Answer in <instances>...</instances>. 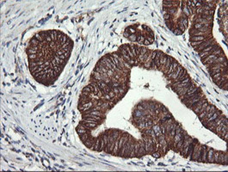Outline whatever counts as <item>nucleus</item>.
<instances>
[{
    "instance_id": "nucleus-1",
    "label": "nucleus",
    "mask_w": 228,
    "mask_h": 172,
    "mask_svg": "<svg viewBox=\"0 0 228 172\" xmlns=\"http://www.w3.org/2000/svg\"><path fill=\"white\" fill-rule=\"evenodd\" d=\"M183 136H184V141H183V144H182V149H181V151H180L179 153H180L182 156H183V157H185L186 155H187L188 150H189V144L192 142L193 138L190 137V136H189L186 132H184Z\"/></svg>"
},
{
    "instance_id": "nucleus-2",
    "label": "nucleus",
    "mask_w": 228,
    "mask_h": 172,
    "mask_svg": "<svg viewBox=\"0 0 228 172\" xmlns=\"http://www.w3.org/2000/svg\"><path fill=\"white\" fill-rule=\"evenodd\" d=\"M194 82H192V80L190 79V77H188L186 79H184L182 82L179 83V84H171V89L173 90H176L178 89H180V88H184V87H187L189 85H191Z\"/></svg>"
},
{
    "instance_id": "nucleus-3",
    "label": "nucleus",
    "mask_w": 228,
    "mask_h": 172,
    "mask_svg": "<svg viewBox=\"0 0 228 172\" xmlns=\"http://www.w3.org/2000/svg\"><path fill=\"white\" fill-rule=\"evenodd\" d=\"M214 44H217V41H216V40H215L214 38H212V39H210V40H207V41H203L201 45H199L198 47L195 48L194 49L199 52L202 51L204 48H207V47H209V46L214 45Z\"/></svg>"
},
{
    "instance_id": "nucleus-4",
    "label": "nucleus",
    "mask_w": 228,
    "mask_h": 172,
    "mask_svg": "<svg viewBox=\"0 0 228 172\" xmlns=\"http://www.w3.org/2000/svg\"><path fill=\"white\" fill-rule=\"evenodd\" d=\"M176 61V59H173L172 57H171V56H169L168 55V58H167V60H166V62L164 63V65L161 67V69L159 70L160 72H162L163 73V74H164L166 72H167V70L169 69V67L171 66V65L172 64V63H174Z\"/></svg>"
},
{
    "instance_id": "nucleus-5",
    "label": "nucleus",
    "mask_w": 228,
    "mask_h": 172,
    "mask_svg": "<svg viewBox=\"0 0 228 172\" xmlns=\"http://www.w3.org/2000/svg\"><path fill=\"white\" fill-rule=\"evenodd\" d=\"M206 101H207V99H206V97H203V98H202L199 102H196V103H194V104H192L190 107H189V108L190 109H192L196 115L198 114V112H199V110H200V108H201V107H202V105L203 103L206 102Z\"/></svg>"
},
{
    "instance_id": "nucleus-6",
    "label": "nucleus",
    "mask_w": 228,
    "mask_h": 172,
    "mask_svg": "<svg viewBox=\"0 0 228 172\" xmlns=\"http://www.w3.org/2000/svg\"><path fill=\"white\" fill-rule=\"evenodd\" d=\"M183 69V67L181 66V65H178V66L177 67V69L172 73H171L170 75H168L167 77H166V78L168 79V80H170V81H172V80H174V79H176L177 77H178V75H179V73L182 71Z\"/></svg>"
},
{
    "instance_id": "nucleus-7",
    "label": "nucleus",
    "mask_w": 228,
    "mask_h": 172,
    "mask_svg": "<svg viewBox=\"0 0 228 172\" xmlns=\"http://www.w3.org/2000/svg\"><path fill=\"white\" fill-rule=\"evenodd\" d=\"M227 153L222 151H220V157H219V162L218 164L227 165Z\"/></svg>"
},
{
    "instance_id": "nucleus-8",
    "label": "nucleus",
    "mask_w": 228,
    "mask_h": 172,
    "mask_svg": "<svg viewBox=\"0 0 228 172\" xmlns=\"http://www.w3.org/2000/svg\"><path fill=\"white\" fill-rule=\"evenodd\" d=\"M198 140H197V139H195V138H193V140H192V142L189 144V150H188V152H187V155H186V158H188V159H190V157H191V155H192V152H193V149H194V146H195V145H196V143L197 142Z\"/></svg>"
},
{
    "instance_id": "nucleus-9",
    "label": "nucleus",
    "mask_w": 228,
    "mask_h": 172,
    "mask_svg": "<svg viewBox=\"0 0 228 172\" xmlns=\"http://www.w3.org/2000/svg\"><path fill=\"white\" fill-rule=\"evenodd\" d=\"M93 99L91 96H87V95H83L81 94L80 97H79V102H78V106L79 105H83L84 103H87L89 102H91Z\"/></svg>"
},
{
    "instance_id": "nucleus-10",
    "label": "nucleus",
    "mask_w": 228,
    "mask_h": 172,
    "mask_svg": "<svg viewBox=\"0 0 228 172\" xmlns=\"http://www.w3.org/2000/svg\"><path fill=\"white\" fill-rule=\"evenodd\" d=\"M222 114H223V113H222L220 110H218V111H217V112H215V113H214V114H213V115H212L210 118H208V119H207V120H206V121H203V122H202L203 125L206 126L207 123H209L210 122H213V121H214L216 118H218V117H219L220 115H222Z\"/></svg>"
},
{
    "instance_id": "nucleus-11",
    "label": "nucleus",
    "mask_w": 228,
    "mask_h": 172,
    "mask_svg": "<svg viewBox=\"0 0 228 172\" xmlns=\"http://www.w3.org/2000/svg\"><path fill=\"white\" fill-rule=\"evenodd\" d=\"M167 58H168V55L167 54H165L164 52H163V54L160 56V58H159V61H158V68H157V70H160L161 69V67L164 65V63L166 62V60H167Z\"/></svg>"
},
{
    "instance_id": "nucleus-12",
    "label": "nucleus",
    "mask_w": 228,
    "mask_h": 172,
    "mask_svg": "<svg viewBox=\"0 0 228 172\" xmlns=\"http://www.w3.org/2000/svg\"><path fill=\"white\" fill-rule=\"evenodd\" d=\"M208 146L202 145V156H201V162L202 163H207V151Z\"/></svg>"
},
{
    "instance_id": "nucleus-13",
    "label": "nucleus",
    "mask_w": 228,
    "mask_h": 172,
    "mask_svg": "<svg viewBox=\"0 0 228 172\" xmlns=\"http://www.w3.org/2000/svg\"><path fill=\"white\" fill-rule=\"evenodd\" d=\"M178 65H179V64H178V61H177V60H176V61H175L174 63H172V64L171 65V66L169 67V69L167 70V72H166L164 74V77H167L168 75H170V74H171V73H173V72H174V71H175V70L177 69V67H178Z\"/></svg>"
},
{
    "instance_id": "nucleus-14",
    "label": "nucleus",
    "mask_w": 228,
    "mask_h": 172,
    "mask_svg": "<svg viewBox=\"0 0 228 172\" xmlns=\"http://www.w3.org/2000/svg\"><path fill=\"white\" fill-rule=\"evenodd\" d=\"M213 152L214 149L213 148H208L207 151V163H213Z\"/></svg>"
},
{
    "instance_id": "nucleus-15",
    "label": "nucleus",
    "mask_w": 228,
    "mask_h": 172,
    "mask_svg": "<svg viewBox=\"0 0 228 172\" xmlns=\"http://www.w3.org/2000/svg\"><path fill=\"white\" fill-rule=\"evenodd\" d=\"M203 97H205V96H204V93L202 92V93H201V95H200L199 97H197L196 98L193 99L192 101H190L189 102H188V103L186 104V106H187L188 108H189V107H190L192 104H194V103H196V102H199V101H200V100H201L202 98H203Z\"/></svg>"
},
{
    "instance_id": "nucleus-16",
    "label": "nucleus",
    "mask_w": 228,
    "mask_h": 172,
    "mask_svg": "<svg viewBox=\"0 0 228 172\" xmlns=\"http://www.w3.org/2000/svg\"><path fill=\"white\" fill-rule=\"evenodd\" d=\"M82 118H83L82 121H84V122H85L97 123V124H99V125H101L102 122L97 121V120H96V119H94V118H92V117H82Z\"/></svg>"
},
{
    "instance_id": "nucleus-17",
    "label": "nucleus",
    "mask_w": 228,
    "mask_h": 172,
    "mask_svg": "<svg viewBox=\"0 0 228 172\" xmlns=\"http://www.w3.org/2000/svg\"><path fill=\"white\" fill-rule=\"evenodd\" d=\"M219 157H220V151H215L214 150V152H213V163L218 164Z\"/></svg>"
},
{
    "instance_id": "nucleus-18",
    "label": "nucleus",
    "mask_w": 228,
    "mask_h": 172,
    "mask_svg": "<svg viewBox=\"0 0 228 172\" xmlns=\"http://www.w3.org/2000/svg\"><path fill=\"white\" fill-rule=\"evenodd\" d=\"M173 32H174L175 35H180L182 34V32H181V31H180L179 29H178V28H175V29L173 30Z\"/></svg>"
}]
</instances>
